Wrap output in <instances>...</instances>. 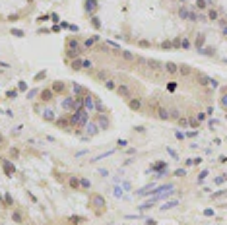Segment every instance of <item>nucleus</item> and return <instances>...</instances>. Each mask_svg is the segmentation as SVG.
<instances>
[{"mask_svg":"<svg viewBox=\"0 0 227 225\" xmlns=\"http://www.w3.org/2000/svg\"><path fill=\"white\" fill-rule=\"evenodd\" d=\"M70 120H72V124H78V126H86L87 124V111L86 109H82V111H76L70 115Z\"/></svg>","mask_w":227,"mask_h":225,"instance_id":"nucleus-1","label":"nucleus"},{"mask_svg":"<svg viewBox=\"0 0 227 225\" xmlns=\"http://www.w3.org/2000/svg\"><path fill=\"white\" fill-rule=\"evenodd\" d=\"M179 72H181V74H183V76H188V74H190V72H192V70H190V68H188V66L181 64V68H179Z\"/></svg>","mask_w":227,"mask_h":225,"instance_id":"nucleus-13","label":"nucleus"},{"mask_svg":"<svg viewBox=\"0 0 227 225\" xmlns=\"http://www.w3.org/2000/svg\"><path fill=\"white\" fill-rule=\"evenodd\" d=\"M41 99H43V101L53 99V91H51V89H45V91H41Z\"/></svg>","mask_w":227,"mask_h":225,"instance_id":"nucleus-8","label":"nucleus"},{"mask_svg":"<svg viewBox=\"0 0 227 225\" xmlns=\"http://www.w3.org/2000/svg\"><path fill=\"white\" fill-rule=\"evenodd\" d=\"M196 6L198 8H206V0H196Z\"/></svg>","mask_w":227,"mask_h":225,"instance_id":"nucleus-29","label":"nucleus"},{"mask_svg":"<svg viewBox=\"0 0 227 225\" xmlns=\"http://www.w3.org/2000/svg\"><path fill=\"white\" fill-rule=\"evenodd\" d=\"M188 20L196 22V20H200V16H198V14H194V12H190V14H188Z\"/></svg>","mask_w":227,"mask_h":225,"instance_id":"nucleus-20","label":"nucleus"},{"mask_svg":"<svg viewBox=\"0 0 227 225\" xmlns=\"http://www.w3.org/2000/svg\"><path fill=\"white\" fill-rule=\"evenodd\" d=\"M43 117L47 118V120H56V118H54V115H53V111H51V109H47V111H45V113H43Z\"/></svg>","mask_w":227,"mask_h":225,"instance_id":"nucleus-12","label":"nucleus"},{"mask_svg":"<svg viewBox=\"0 0 227 225\" xmlns=\"http://www.w3.org/2000/svg\"><path fill=\"white\" fill-rule=\"evenodd\" d=\"M105 87H107V89H117L115 80H105Z\"/></svg>","mask_w":227,"mask_h":225,"instance_id":"nucleus-15","label":"nucleus"},{"mask_svg":"<svg viewBox=\"0 0 227 225\" xmlns=\"http://www.w3.org/2000/svg\"><path fill=\"white\" fill-rule=\"evenodd\" d=\"M188 14H190V12L186 10V8H183V10H181V18H188Z\"/></svg>","mask_w":227,"mask_h":225,"instance_id":"nucleus-31","label":"nucleus"},{"mask_svg":"<svg viewBox=\"0 0 227 225\" xmlns=\"http://www.w3.org/2000/svg\"><path fill=\"white\" fill-rule=\"evenodd\" d=\"M72 87H74V91H76V93H82V91H84V89H82L80 86H72Z\"/></svg>","mask_w":227,"mask_h":225,"instance_id":"nucleus-39","label":"nucleus"},{"mask_svg":"<svg viewBox=\"0 0 227 225\" xmlns=\"http://www.w3.org/2000/svg\"><path fill=\"white\" fill-rule=\"evenodd\" d=\"M80 186H82V188H89V186H91V182L87 181V179H80Z\"/></svg>","mask_w":227,"mask_h":225,"instance_id":"nucleus-18","label":"nucleus"},{"mask_svg":"<svg viewBox=\"0 0 227 225\" xmlns=\"http://www.w3.org/2000/svg\"><path fill=\"white\" fill-rule=\"evenodd\" d=\"M179 124H181V126H184V128H186V126H188V120H186V118H179Z\"/></svg>","mask_w":227,"mask_h":225,"instance_id":"nucleus-28","label":"nucleus"},{"mask_svg":"<svg viewBox=\"0 0 227 225\" xmlns=\"http://www.w3.org/2000/svg\"><path fill=\"white\" fill-rule=\"evenodd\" d=\"M70 186H72V188H74V190H78V188H80V181H78V179H74V177H72V179H70Z\"/></svg>","mask_w":227,"mask_h":225,"instance_id":"nucleus-17","label":"nucleus"},{"mask_svg":"<svg viewBox=\"0 0 227 225\" xmlns=\"http://www.w3.org/2000/svg\"><path fill=\"white\" fill-rule=\"evenodd\" d=\"M188 124H190L192 128H196V126H198V118H190V120H188Z\"/></svg>","mask_w":227,"mask_h":225,"instance_id":"nucleus-23","label":"nucleus"},{"mask_svg":"<svg viewBox=\"0 0 227 225\" xmlns=\"http://www.w3.org/2000/svg\"><path fill=\"white\" fill-rule=\"evenodd\" d=\"M227 190H219V192H216V194H212V198H219V196H223Z\"/></svg>","mask_w":227,"mask_h":225,"instance_id":"nucleus-33","label":"nucleus"},{"mask_svg":"<svg viewBox=\"0 0 227 225\" xmlns=\"http://www.w3.org/2000/svg\"><path fill=\"white\" fill-rule=\"evenodd\" d=\"M16 95H18V91H16V89H14V91H8V97H10V99H14Z\"/></svg>","mask_w":227,"mask_h":225,"instance_id":"nucleus-37","label":"nucleus"},{"mask_svg":"<svg viewBox=\"0 0 227 225\" xmlns=\"http://www.w3.org/2000/svg\"><path fill=\"white\" fill-rule=\"evenodd\" d=\"M115 91H117L120 97H126V99H130V97H132V89H130L128 86H124V84L117 86V89H115Z\"/></svg>","mask_w":227,"mask_h":225,"instance_id":"nucleus-2","label":"nucleus"},{"mask_svg":"<svg viewBox=\"0 0 227 225\" xmlns=\"http://www.w3.org/2000/svg\"><path fill=\"white\" fill-rule=\"evenodd\" d=\"M91 204H93L95 208H101V206L105 208V200H103V196H97V194H95V196H91Z\"/></svg>","mask_w":227,"mask_h":225,"instance_id":"nucleus-3","label":"nucleus"},{"mask_svg":"<svg viewBox=\"0 0 227 225\" xmlns=\"http://www.w3.org/2000/svg\"><path fill=\"white\" fill-rule=\"evenodd\" d=\"M221 105H223V107H227V93L221 97Z\"/></svg>","mask_w":227,"mask_h":225,"instance_id":"nucleus-38","label":"nucleus"},{"mask_svg":"<svg viewBox=\"0 0 227 225\" xmlns=\"http://www.w3.org/2000/svg\"><path fill=\"white\" fill-rule=\"evenodd\" d=\"M157 117H159V118H163V120H167V118H169V113H167V109L157 107Z\"/></svg>","mask_w":227,"mask_h":225,"instance_id":"nucleus-7","label":"nucleus"},{"mask_svg":"<svg viewBox=\"0 0 227 225\" xmlns=\"http://www.w3.org/2000/svg\"><path fill=\"white\" fill-rule=\"evenodd\" d=\"M86 8L89 12H93L95 8H97V0H87V2H86Z\"/></svg>","mask_w":227,"mask_h":225,"instance_id":"nucleus-9","label":"nucleus"},{"mask_svg":"<svg viewBox=\"0 0 227 225\" xmlns=\"http://www.w3.org/2000/svg\"><path fill=\"white\" fill-rule=\"evenodd\" d=\"M97 124L101 126V128H107V126H109V120H107V118H103V117H99L97 118Z\"/></svg>","mask_w":227,"mask_h":225,"instance_id":"nucleus-11","label":"nucleus"},{"mask_svg":"<svg viewBox=\"0 0 227 225\" xmlns=\"http://www.w3.org/2000/svg\"><path fill=\"white\" fill-rule=\"evenodd\" d=\"M0 144H4V138H2V134H0Z\"/></svg>","mask_w":227,"mask_h":225,"instance_id":"nucleus-41","label":"nucleus"},{"mask_svg":"<svg viewBox=\"0 0 227 225\" xmlns=\"http://www.w3.org/2000/svg\"><path fill=\"white\" fill-rule=\"evenodd\" d=\"M153 169H167V165H165L163 161H159V163H155V165H153Z\"/></svg>","mask_w":227,"mask_h":225,"instance_id":"nucleus-21","label":"nucleus"},{"mask_svg":"<svg viewBox=\"0 0 227 225\" xmlns=\"http://www.w3.org/2000/svg\"><path fill=\"white\" fill-rule=\"evenodd\" d=\"M208 16H210V20H217V12L216 10H210V14H208Z\"/></svg>","mask_w":227,"mask_h":225,"instance_id":"nucleus-24","label":"nucleus"},{"mask_svg":"<svg viewBox=\"0 0 227 225\" xmlns=\"http://www.w3.org/2000/svg\"><path fill=\"white\" fill-rule=\"evenodd\" d=\"M4 169H6V173L10 175V173H14V165H12V163H4Z\"/></svg>","mask_w":227,"mask_h":225,"instance_id":"nucleus-19","label":"nucleus"},{"mask_svg":"<svg viewBox=\"0 0 227 225\" xmlns=\"http://www.w3.org/2000/svg\"><path fill=\"white\" fill-rule=\"evenodd\" d=\"M72 68H74V70H80V68H84V62L76 58V60H72Z\"/></svg>","mask_w":227,"mask_h":225,"instance_id":"nucleus-14","label":"nucleus"},{"mask_svg":"<svg viewBox=\"0 0 227 225\" xmlns=\"http://www.w3.org/2000/svg\"><path fill=\"white\" fill-rule=\"evenodd\" d=\"M12 35H16V37H23V31H20V29H14V31H12Z\"/></svg>","mask_w":227,"mask_h":225,"instance_id":"nucleus-32","label":"nucleus"},{"mask_svg":"<svg viewBox=\"0 0 227 225\" xmlns=\"http://www.w3.org/2000/svg\"><path fill=\"white\" fill-rule=\"evenodd\" d=\"M177 206V200H171V202H165L161 206V212H165V210H171V208H175Z\"/></svg>","mask_w":227,"mask_h":225,"instance_id":"nucleus-10","label":"nucleus"},{"mask_svg":"<svg viewBox=\"0 0 227 225\" xmlns=\"http://www.w3.org/2000/svg\"><path fill=\"white\" fill-rule=\"evenodd\" d=\"M93 105H95V103H93V99H91L89 95H84V107H86V111H87V113H89V111L93 109Z\"/></svg>","mask_w":227,"mask_h":225,"instance_id":"nucleus-4","label":"nucleus"},{"mask_svg":"<svg viewBox=\"0 0 227 225\" xmlns=\"http://www.w3.org/2000/svg\"><path fill=\"white\" fill-rule=\"evenodd\" d=\"M14 219H16V221H18V223H22V215L18 214V212H16V214H14Z\"/></svg>","mask_w":227,"mask_h":225,"instance_id":"nucleus-35","label":"nucleus"},{"mask_svg":"<svg viewBox=\"0 0 227 225\" xmlns=\"http://www.w3.org/2000/svg\"><path fill=\"white\" fill-rule=\"evenodd\" d=\"M227 181V175H223V177H217L216 179V184H221V182H225Z\"/></svg>","mask_w":227,"mask_h":225,"instance_id":"nucleus-22","label":"nucleus"},{"mask_svg":"<svg viewBox=\"0 0 227 225\" xmlns=\"http://www.w3.org/2000/svg\"><path fill=\"white\" fill-rule=\"evenodd\" d=\"M206 177H208V171H202V173H200V179H198V181H204Z\"/></svg>","mask_w":227,"mask_h":225,"instance_id":"nucleus-36","label":"nucleus"},{"mask_svg":"<svg viewBox=\"0 0 227 225\" xmlns=\"http://www.w3.org/2000/svg\"><path fill=\"white\" fill-rule=\"evenodd\" d=\"M122 58H124V60H134L136 56H134L132 53H128V51H122Z\"/></svg>","mask_w":227,"mask_h":225,"instance_id":"nucleus-16","label":"nucleus"},{"mask_svg":"<svg viewBox=\"0 0 227 225\" xmlns=\"http://www.w3.org/2000/svg\"><path fill=\"white\" fill-rule=\"evenodd\" d=\"M165 70H167L169 74H177V72H179V66L175 64V62H167V64H165Z\"/></svg>","mask_w":227,"mask_h":225,"instance_id":"nucleus-5","label":"nucleus"},{"mask_svg":"<svg viewBox=\"0 0 227 225\" xmlns=\"http://www.w3.org/2000/svg\"><path fill=\"white\" fill-rule=\"evenodd\" d=\"M175 175H177V177H184L186 171H184V169H179V171H175Z\"/></svg>","mask_w":227,"mask_h":225,"instance_id":"nucleus-34","label":"nucleus"},{"mask_svg":"<svg viewBox=\"0 0 227 225\" xmlns=\"http://www.w3.org/2000/svg\"><path fill=\"white\" fill-rule=\"evenodd\" d=\"M128 105H130V109H132V111H140V99H136V97H134V99H130Z\"/></svg>","mask_w":227,"mask_h":225,"instance_id":"nucleus-6","label":"nucleus"},{"mask_svg":"<svg viewBox=\"0 0 227 225\" xmlns=\"http://www.w3.org/2000/svg\"><path fill=\"white\" fill-rule=\"evenodd\" d=\"M93 41H95V39H87L84 45H86V47H91V45H93Z\"/></svg>","mask_w":227,"mask_h":225,"instance_id":"nucleus-40","label":"nucleus"},{"mask_svg":"<svg viewBox=\"0 0 227 225\" xmlns=\"http://www.w3.org/2000/svg\"><path fill=\"white\" fill-rule=\"evenodd\" d=\"M97 78H101V80H107V72H103V70H101V72H97Z\"/></svg>","mask_w":227,"mask_h":225,"instance_id":"nucleus-30","label":"nucleus"},{"mask_svg":"<svg viewBox=\"0 0 227 225\" xmlns=\"http://www.w3.org/2000/svg\"><path fill=\"white\" fill-rule=\"evenodd\" d=\"M95 109H97L99 113H103V105H101V101H99V99L95 101Z\"/></svg>","mask_w":227,"mask_h":225,"instance_id":"nucleus-26","label":"nucleus"},{"mask_svg":"<svg viewBox=\"0 0 227 225\" xmlns=\"http://www.w3.org/2000/svg\"><path fill=\"white\" fill-rule=\"evenodd\" d=\"M202 43H204V35H200V37L196 39V47H202Z\"/></svg>","mask_w":227,"mask_h":225,"instance_id":"nucleus-27","label":"nucleus"},{"mask_svg":"<svg viewBox=\"0 0 227 225\" xmlns=\"http://www.w3.org/2000/svg\"><path fill=\"white\" fill-rule=\"evenodd\" d=\"M200 53H202V54H214V51H212V49H208V47H206V49H200Z\"/></svg>","mask_w":227,"mask_h":225,"instance_id":"nucleus-25","label":"nucleus"}]
</instances>
